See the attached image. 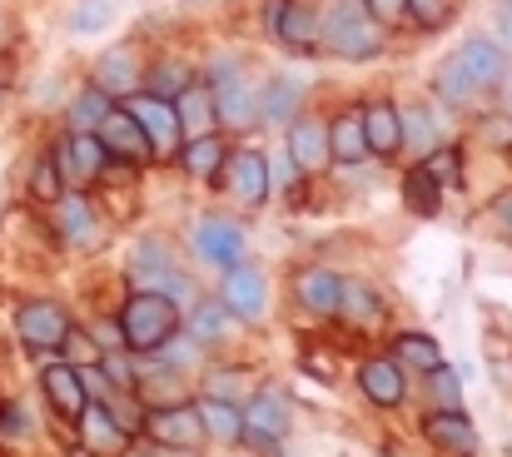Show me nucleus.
Here are the masks:
<instances>
[{
	"mask_svg": "<svg viewBox=\"0 0 512 457\" xmlns=\"http://www.w3.org/2000/svg\"><path fill=\"white\" fill-rule=\"evenodd\" d=\"M319 50H329L339 60H373V55H383V20L363 0H324Z\"/></svg>",
	"mask_w": 512,
	"mask_h": 457,
	"instance_id": "nucleus-1",
	"label": "nucleus"
},
{
	"mask_svg": "<svg viewBox=\"0 0 512 457\" xmlns=\"http://www.w3.org/2000/svg\"><path fill=\"white\" fill-rule=\"evenodd\" d=\"M179 328V308L165 294H150V289H135L125 308H120V338L130 353H155L165 348Z\"/></svg>",
	"mask_w": 512,
	"mask_h": 457,
	"instance_id": "nucleus-2",
	"label": "nucleus"
},
{
	"mask_svg": "<svg viewBox=\"0 0 512 457\" xmlns=\"http://www.w3.org/2000/svg\"><path fill=\"white\" fill-rule=\"evenodd\" d=\"M130 289H150V294H165L174 308H194V284L174 269L170 244L165 239H140L130 249Z\"/></svg>",
	"mask_w": 512,
	"mask_h": 457,
	"instance_id": "nucleus-3",
	"label": "nucleus"
},
{
	"mask_svg": "<svg viewBox=\"0 0 512 457\" xmlns=\"http://www.w3.org/2000/svg\"><path fill=\"white\" fill-rule=\"evenodd\" d=\"M209 90H214V110H219V125L224 130H249L259 120V90L244 80L239 60H214Z\"/></svg>",
	"mask_w": 512,
	"mask_h": 457,
	"instance_id": "nucleus-4",
	"label": "nucleus"
},
{
	"mask_svg": "<svg viewBox=\"0 0 512 457\" xmlns=\"http://www.w3.org/2000/svg\"><path fill=\"white\" fill-rule=\"evenodd\" d=\"M289 423H294L289 393L264 388V393H254V403L244 408V443H249L254 453H274V448L289 438Z\"/></svg>",
	"mask_w": 512,
	"mask_h": 457,
	"instance_id": "nucleus-5",
	"label": "nucleus"
},
{
	"mask_svg": "<svg viewBox=\"0 0 512 457\" xmlns=\"http://www.w3.org/2000/svg\"><path fill=\"white\" fill-rule=\"evenodd\" d=\"M55 164H60V174H65V189H90V184L110 169V154L100 145V135L70 130V135L55 145Z\"/></svg>",
	"mask_w": 512,
	"mask_h": 457,
	"instance_id": "nucleus-6",
	"label": "nucleus"
},
{
	"mask_svg": "<svg viewBox=\"0 0 512 457\" xmlns=\"http://www.w3.org/2000/svg\"><path fill=\"white\" fill-rule=\"evenodd\" d=\"M100 145L110 154V164H150L155 150H150V135L140 130V120L125 110V105H110V115L95 125Z\"/></svg>",
	"mask_w": 512,
	"mask_h": 457,
	"instance_id": "nucleus-7",
	"label": "nucleus"
},
{
	"mask_svg": "<svg viewBox=\"0 0 512 457\" xmlns=\"http://www.w3.org/2000/svg\"><path fill=\"white\" fill-rule=\"evenodd\" d=\"M145 438L160 443V448H184L194 453L204 443V423H199V408L184 398V403H170V408H150L145 413Z\"/></svg>",
	"mask_w": 512,
	"mask_h": 457,
	"instance_id": "nucleus-8",
	"label": "nucleus"
},
{
	"mask_svg": "<svg viewBox=\"0 0 512 457\" xmlns=\"http://www.w3.org/2000/svg\"><path fill=\"white\" fill-rule=\"evenodd\" d=\"M70 328H75L70 313L60 304H50V299H35V304H25L15 313V333H20V343H25L30 353H55Z\"/></svg>",
	"mask_w": 512,
	"mask_h": 457,
	"instance_id": "nucleus-9",
	"label": "nucleus"
},
{
	"mask_svg": "<svg viewBox=\"0 0 512 457\" xmlns=\"http://www.w3.org/2000/svg\"><path fill=\"white\" fill-rule=\"evenodd\" d=\"M224 308L239 318V323H264L269 313V284L259 274V264H229L224 269Z\"/></svg>",
	"mask_w": 512,
	"mask_h": 457,
	"instance_id": "nucleus-10",
	"label": "nucleus"
},
{
	"mask_svg": "<svg viewBox=\"0 0 512 457\" xmlns=\"http://www.w3.org/2000/svg\"><path fill=\"white\" fill-rule=\"evenodd\" d=\"M244 224H234V219H224V214H204L199 224H194V254L209 264V269H229V264H239L244 259Z\"/></svg>",
	"mask_w": 512,
	"mask_h": 457,
	"instance_id": "nucleus-11",
	"label": "nucleus"
},
{
	"mask_svg": "<svg viewBox=\"0 0 512 457\" xmlns=\"http://www.w3.org/2000/svg\"><path fill=\"white\" fill-rule=\"evenodd\" d=\"M224 184H229V194L244 204V209H259L269 194H274V184H269V154L264 150H239L224 159Z\"/></svg>",
	"mask_w": 512,
	"mask_h": 457,
	"instance_id": "nucleus-12",
	"label": "nucleus"
},
{
	"mask_svg": "<svg viewBox=\"0 0 512 457\" xmlns=\"http://www.w3.org/2000/svg\"><path fill=\"white\" fill-rule=\"evenodd\" d=\"M125 110L140 120V130L150 135V150L155 154H179V120H174V105L170 100H160V95H150V90H135L130 100H125Z\"/></svg>",
	"mask_w": 512,
	"mask_h": 457,
	"instance_id": "nucleus-13",
	"label": "nucleus"
},
{
	"mask_svg": "<svg viewBox=\"0 0 512 457\" xmlns=\"http://www.w3.org/2000/svg\"><path fill=\"white\" fill-rule=\"evenodd\" d=\"M75 428H80L85 453H95V457H120L125 453V443H130L125 423H120L105 403H85V413L75 418Z\"/></svg>",
	"mask_w": 512,
	"mask_h": 457,
	"instance_id": "nucleus-14",
	"label": "nucleus"
},
{
	"mask_svg": "<svg viewBox=\"0 0 512 457\" xmlns=\"http://www.w3.org/2000/svg\"><path fill=\"white\" fill-rule=\"evenodd\" d=\"M170 105H174V120H179V140H199V135L219 130V110H214V90L209 85L189 80Z\"/></svg>",
	"mask_w": 512,
	"mask_h": 457,
	"instance_id": "nucleus-15",
	"label": "nucleus"
},
{
	"mask_svg": "<svg viewBox=\"0 0 512 457\" xmlns=\"http://www.w3.org/2000/svg\"><path fill=\"white\" fill-rule=\"evenodd\" d=\"M140 75H145V65H140V50H135V45H115V50H105L100 65H95V85H100L110 100H130V95L140 90Z\"/></svg>",
	"mask_w": 512,
	"mask_h": 457,
	"instance_id": "nucleus-16",
	"label": "nucleus"
},
{
	"mask_svg": "<svg viewBox=\"0 0 512 457\" xmlns=\"http://www.w3.org/2000/svg\"><path fill=\"white\" fill-rule=\"evenodd\" d=\"M269 35H274L289 55H319V10L304 5V0H289V5L279 10V20H274Z\"/></svg>",
	"mask_w": 512,
	"mask_h": 457,
	"instance_id": "nucleus-17",
	"label": "nucleus"
},
{
	"mask_svg": "<svg viewBox=\"0 0 512 457\" xmlns=\"http://www.w3.org/2000/svg\"><path fill=\"white\" fill-rule=\"evenodd\" d=\"M423 433H428V443H433L438 453L478 457V433H473V423H468L463 408H438V413L423 423Z\"/></svg>",
	"mask_w": 512,
	"mask_h": 457,
	"instance_id": "nucleus-18",
	"label": "nucleus"
},
{
	"mask_svg": "<svg viewBox=\"0 0 512 457\" xmlns=\"http://www.w3.org/2000/svg\"><path fill=\"white\" fill-rule=\"evenodd\" d=\"M55 224H60V234H65L75 249H90V244L100 239V219H95L85 189H65V194L55 199Z\"/></svg>",
	"mask_w": 512,
	"mask_h": 457,
	"instance_id": "nucleus-19",
	"label": "nucleus"
},
{
	"mask_svg": "<svg viewBox=\"0 0 512 457\" xmlns=\"http://www.w3.org/2000/svg\"><path fill=\"white\" fill-rule=\"evenodd\" d=\"M358 388H363V398L378 403V408H398V403L408 398V383H403L398 358H368V363L358 368Z\"/></svg>",
	"mask_w": 512,
	"mask_h": 457,
	"instance_id": "nucleus-20",
	"label": "nucleus"
},
{
	"mask_svg": "<svg viewBox=\"0 0 512 457\" xmlns=\"http://www.w3.org/2000/svg\"><path fill=\"white\" fill-rule=\"evenodd\" d=\"M45 398H50V408L60 413V418H80L85 413V403H90V388H85V378H80V368L75 363H50L45 368Z\"/></svg>",
	"mask_w": 512,
	"mask_h": 457,
	"instance_id": "nucleus-21",
	"label": "nucleus"
},
{
	"mask_svg": "<svg viewBox=\"0 0 512 457\" xmlns=\"http://www.w3.org/2000/svg\"><path fill=\"white\" fill-rule=\"evenodd\" d=\"M289 159L299 164V174H319L329 164V125L304 115L289 125Z\"/></svg>",
	"mask_w": 512,
	"mask_h": 457,
	"instance_id": "nucleus-22",
	"label": "nucleus"
},
{
	"mask_svg": "<svg viewBox=\"0 0 512 457\" xmlns=\"http://www.w3.org/2000/svg\"><path fill=\"white\" fill-rule=\"evenodd\" d=\"M453 60H458V70H463V75H468L478 90H493V85L503 80V65H508V60H503V50H498L493 40H483V35L463 40Z\"/></svg>",
	"mask_w": 512,
	"mask_h": 457,
	"instance_id": "nucleus-23",
	"label": "nucleus"
},
{
	"mask_svg": "<svg viewBox=\"0 0 512 457\" xmlns=\"http://www.w3.org/2000/svg\"><path fill=\"white\" fill-rule=\"evenodd\" d=\"M363 135H368V154L388 159V154L403 150V120H398V105L393 100H373L363 105Z\"/></svg>",
	"mask_w": 512,
	"mask_h": 457,
	"instance_id": "nucleus-24",
	"label": "nucleus"
},
{
	"mask_svg": "<svg viewBox=\"0 0 512 457\" xmlns=\"http://www.w3.org/2000/svg\"><path fill=\"white\" fill-rule=\"evenodd\" d=\"M299 95H304V85L294 75H274L259 90V120L264 125H294L299 120Z\"/></svg>",
	"mask_w": 512,
	"mask_h": 457,
	"instance_id": "nucleus-25",
	"label": "nucleus"
},
{
	"mask_svg": "<svg viewBox=\"0 0 512 457\" xmlns=\"http://www.w3.org/2000/svg\"><path fill=\"white\" fill-rule=\"evenodd\" d=\"M199 408V423H204V438H214V443H244V413L229 403V398H219V393H209V398H199L194 403Z\"/></svg>",
	"mask_w": 512,
	"mask_h": 457,
	"instance_id": "nucleus-26",
	"label": "nucleus"
},
{
	"mask_svg": "<svg viewBox=\"0 0 512 457\" xmlns=\"http://www.w3.org/2000/svg\"><path fill=\"white\" fill-rule=\"evenodd\" d=\"M329 159H339V164H363L368 159L363 110H343L339 120H329Z\"/></svg>",
	"mask_w": 512,
	"mask_h": 457,
	"instance_id": "nucleus-27",
	"label": "nucleus"
},
{
	"mask_svg": "<svg viewBox=\"0 0 512 457\" xmlns=\"http://www.w3.org/2000/svg\"><path fill=\"white\" fill-rule=\"evenodd\" d=\"M224 159H229V150H224V140L219 135H199V140H184L179 145V169L189 174V179H219V169H224Z\"/></svg>",
	"mask_w": 512,
	"mask_h": 457,
	"instance_id": "nucleus-28",
	"label": "nucleus"
},
{
	"mask_svg": "<svg viewBox=\"0 0 512 457\" xmlns=\"http://www.w3.org/2000/svg\"><path fill=\"white\" fill-rule=\"evenodd\" d=\"M299 304L309 308V313H339V294H343V279L334 269H309V274H299Z\"/></svg>",
	"mask_w": 512,
	"mask_h": 457,
	"instance_id": "nucleus-29",
	"label": "nucleus"
},
{
	"mask_svg": "<svg viewBox=\"0 0 512 457\" xmlns=\"http://www.w3.org/2000/svg\"><path fill=\"white\" fill-rule=\"evenodd\" d=\"M339 313H343V318H348V323H358V328H368V323H378V318H383V294H378L373 284H358V279H343Z\"/></svg>",
	"mask_w": 512,
	"mask_h": 457,
	"instance_id": "nucleus-30",
	"label": "nucleus"
},
{
	"mask_svg": "<svg viewBox=\"0 0 512 457\" xmlns=\"http://www.w3.org/2000/svg\"><path fill=\"white\" fill-rule=\"evenodd\" d=\"M393 353H398V363H403V368H418V373L443 368V348H438V338H433V333H403V338L393 343Z\"/></svg>",
	"mask_w": 512,
	"mask_h": 457,
	"instance_id": "nucleus-31",
	"label": "nucleus"
},
{
	"mask_svg": "<svg viewBox=\"0 0 512 457\" xmlns=\"http://www.w3.org/2000/svg\"><path fill=\"white\" fill-rule=\"evenodd\" d=\"M110 105H115V100H110L100 85H90V90H80V95L70 100V110H65V125H70V130H90V135H95V125L110 115Z\"/></svg>",
	"mask_w": 512,
	"mask_h": 457,
	"instance_id": "nucleus-32",
	"label": "nucleus"
},
{
	"mask_svg": "<svg viewBox=\"0 0 512 457\" xmlns=\"http://www.w3.org/2000/svg\"><path fill=\"white\" fill-rule=\"evenodd\" d=\"M403 199H408V209H413V214L433 219V214H438V199H443V189H438V184H433V174L418 164V169H408V179H403Z\"/></svg>",
	"mask_w": 512,
	"mask_h": 457,
	"instance_id": "nucleus-33",
	"label": "nucleus"
},
{
	"mask_svg": "<svg viewBox=\"0 0 512 457\" xmlns=\"http://www.w3.org/2000/svg\"><path fill=\"white\" fill-rule=\"evenodd\" d=\"M418 164L433 174V184H438V189H458V184H463V154L453 150V145H433Z\"/></svg>",
	"mask_w": 512,
	"mask_h": 457,
	"instance_id": "nucleus-34",
	"label": "nucleus"
},
{
	"mask_svg": "<svg viewBox=\"0 0 512 457\" xmlns=\"http://www.w3.org/2000/svg\"><path fill=\"white\" fill-rule=\"evenodd\" d=\"M458 0H403V15L418 25V30H443L453 20Z\"/></svg>",
	"mask_w": 512,
	"mask_h": 457,
	"instance_id": "nucleus-35",
	"label": "nucleus"
},
{
	"mask_svg": "<svg viewBox=\"0 0 512 457\" xmlns=\"http://www.w3.org/2000/svg\"><path fill=\"white\" fill-rule=\"evenodd\" d=\"M115 20V0H80L75 10H70V30L75 35H95V30H105Z\"/></svg>",
	"mask_w": 512,
	"mask_h": 457,
	"instance_id": "nucleus-36",
	"label": "nucleus"
},
{
	"mask_svg": "<svg viewBox=\"0 0 512 457\" xmlns=\"http://www.w3.org/2000/svg\"><path fill=\"white\" fill-rule=\"evenodd\" d=\"M398 120H403V145H413L418 154H428L438 145V130H433L428 110H398Z\"/></svg>",
	"mask_w": 512,
	"mask_h": 457,
	"instance_id": "nucleus-37",
	"label": "nucleus"
},
{
	"mask_svg": "<svg viewBox=\"0 0 512 457\" xmlns=\"http://www.w3.org/2000/svg\"><path fill=\"white\" fill-rule=\"evenodd\" d=\"M30 194H35L40 204H55V199L65 194V174H60L55 154H45V159L35 164V174H30Z\"/></svg>",
	"mask_w": 512,
	"mask_h": 457,
	"instance_id": "nucleus-38",
	"label": "nucleus"
},
{
	"mask_svg": "<svg viewBox=\"0 0 512 457\" xmlns=\"http://www.w3.org/2000/svg\"><path fill=\"white\" fill-rule=\"evenodd\" d=\"M438 95H443L448 105H468V100H473V95H483V90L458 70V60H448V65L438 70Z\"/></svg>",
	"mask_w": 512,
	"mask_h": 457,
	"instance_id": "nucleus-39",
	"label": "nucleus"
},
{
	"mask_svg": "<svg viewBox=\"0 0 512 457\" xmlns=\"http://www.w3.org/2000/svg\"><path fill=\"white\" fill-rule=\"evenodd\" d=\"M189 80H194V75H189L184 65H174V60H165V65H155V70H150L145 90H150V95H160V100H174V95H179V90H184Z\"/></svg>",
	"mask_w": 512,
	"mask_h": 457,
	"instance_id": "nucleus-40",
	"label": "nucleus"
},
{
	"mask_svg": "<svg viewBox=\"0 0 512 457\" xmlns=\"http://www.w3.org/2000/svg\"><path fill=\"white\" fill-rule=\"evenodd\" d=\"M229 308L224 304H194V338L199 343H214V338H224V328H229Z\"/></svg>",
	"mask_w": 512,
	"mask_h": 457,
	"instance_id": "nucleus-41",
	"label": "nucleus"
},
{
	"mask_svg": "<svg viewBox=\"0 0 512 457\" xmlns=\"http://www.w3.org/2000/svg\"><path fill=\"white\" fill-rule=\"evenodd\" d=\"M428 378H433V398H438V408H463V383H458L453 368H433Z\"/></svg>",
	"mask_w": 512,
	"mask_h": 457,
	"instance_id": "nucleus-42",
	"label": "nucleus"
},
{
	"mask_svg": "<svg viewBox=\"0 0 512 457\" xmlns=\"http://www.w3.org/2000/svg\"><path fill=\"white\" fill-rule=\"evenodd\" d=\"M155 353H160V363H165V368H189V363H194V358H199V343H194V338H179V343H165V348H155Z\"/></svg>",
	"mask_w": 512,
	"mask_h": 457,
	"instance_id": "nucleus-43",
	"label": "nucleus"
},
{
	"mask_svg": "<svg viewBox=\"0 0 512 457\" xmlns=\"http://www.w3.org/2000/svg\"><path fill=\"white\" fill-rule=\"evenodd\" d=\"M294 179H299V164L289 159V150L274 154V159H269V184H274V189H294Z\"/></svg>",
	"mask_w": 512,
	"mask_h": 457,
	"instance_id": "nucleus-44",
	"label": "nucleus"
},
{
	"mask_svg": "<svg viewBox=\"0 0 512 457\" xmlns=\"http://www.w3.org/2000/svg\"><path fill=\"white\" fill-rule=\"evenodd\" d=\"M0 433H30V413L20 408V403H0Z\"/></svg>",
	"mask_w": 512,
	"mask_h": 457,
	"instance_id": "nucleus-45",
	"label": "nucleus"
},
{
	"mask_svg": "<svg viewBox=\"0 0 512 457\" xmlns=\"http://www.w3.org/2000/svg\"><path fill=\"white\" fill-rule=\"evenodd\" d=\"M363 5H368V10H373V15H378V20H383V25H388V20H398V15H403V0H363Z\"/></svg>",
	"mask_w": 512,
	"mask_h": 457,
	"instance_id": "nucleus-46",
	"label": "nucleus"
},
{
	"mask_svg": "<svg viewBox=\"0 0 512 457\" xmlns=\"http://www.w3.org/2000/svg\"><path fill=\"white\" fill-rule=\"evenodd\" d=\"M10 80H15V65H10V55L0 50V90H10Z\"/></svg>",
	"mask_w": 512,
	"mask_h": 457,
	"instance_id": "nucleus-47",
	"label": "nucleus"
},
{
	"mask_svg": "<svg viewBox=\"0 0 512 457\" xmlns=\"http://www.w3.org/2000/svg\"><path fill=\"white\" fill-rule=\"evenodd\" d=\"M493 214H498V219H503V224H508V229H512V194H503V199L493 204Z\"/></svg>",
	"mask_w": 512,
	"mask_h": 457,
	"instance_id": "nucleus-48",
	"label": "nucleus"
},
{
	"mask_svg": "<svg viewBox=\"0 0 512 457\" xmlns=\"http://www.w3.org/2000/svg\"><path fill=\"white\" fill-rule=\"evenodd\" d=\"M503 20H508V25H512V0H503Z\"/></svg>",
	"mask_w": 512,
	"mask_h": 457,
	"instance_id": "nucleus-49",
	"label": "nucleus"
},
{
	"mask_svg": "<svg viewBox=\"0 0 512 457\" xmlns=\"http://www.w3.org/2000/svg\"><path fill=\"white\" fill-rule=\"evenodd\" d=\"M120 457H145V453H120Z\"/></svg>",
	"mask_w": 512,
	"mask_h": 457,
	"instance_id": "nucleus-50",
	"label": "nucleus"
},
{
	"mask_svg": "<svg viewBox=\"0 0 512 457\" xmlns=\"http://www.w3.org/2000/svg\"><path fill=\"white\" fill-rule=\"evenodd\" d=\"M508 100H512V80H508Z\"/></svg>",
	"mask_w": 512,
	"mask_h": 457,
	"instance_id": "nucleus-51",
	"label": "nucleus"
}]
</instances>
